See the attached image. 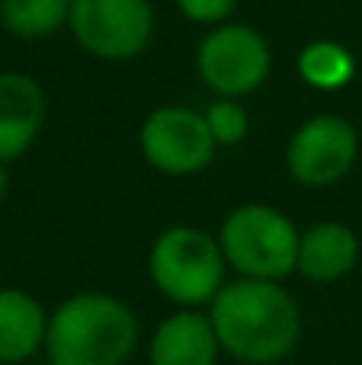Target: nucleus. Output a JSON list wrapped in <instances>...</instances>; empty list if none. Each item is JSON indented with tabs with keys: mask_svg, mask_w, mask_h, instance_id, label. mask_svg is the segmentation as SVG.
Segmentation results:
<instances>
[{
	"mask_svg": "<svg viewBox=\"0 0 362 365\" xmlns=\"http://www.w3.org/2000/svg\"><path fill=\"white\" fill-rule=\"evenodd\" d=\"M299 74L314 90H343L356 77V58L331 38L308 42L299 55Z\"/></svg>",
	"mask_w": 362,
	"mask_h": 365,
	"instance_id": "obj_14",
	"label": "nucleus"
},
{
	"mask_svg": "<svg viewBox=\"0 0 362 365\" xmlns=\"http://www.w3.org/2000/svg\"><path fill=\"white\" fill-rule=\"evenodd\" d=\"M273 68L267 38L241 23H222L199 42L196 71L212 93L224 100L254 93Z\"/></svg>",
	"mask_w": 362,
	"mask_h": 365,
	"instance_id": "obj_5",
	"label": "nucleus"
},
{
	"mask_svg": "<svg viewBox=\"0 0 362 365\" xmlns=\"http://www.w3.org/2000/svg\"><path fill=\"white\" fill-rule=\"evenodd\" d=\"M68 26L87 55L128 61L151 42L154 10L148 0H74Z\"/></svg>",
	"mask_w": 362,
	"mask_h": 365,
	"instance_id": "obj_6",
	"label": "nucleus"
},
{
	"mask_svg": "<svg viewBox=\"0 0 362 365\" xmlns=\"http://www.w3.org/2000/svg\"><path fill=\"white\" fill-rule=\"evenodd\" d=\"M202 115H205V122H209V132H212V138H215L218 148L241 145L250 132V115L237 100H224L222 96V100L212 103Z\"/></svg>",
	"mask_w": 362,
	"mask_h": 365,
	"instance_id": "obj_15",
	"label": "nucleus"
},
{
	"mask_svg": "<svg viewBox=\"0 0 362 365\" xmlns=\"http://www.w3.org/2000/svg\"><path fill=\"white\" fill-rule=\"evenodd\" d=\"M145 160L167 177H192L215 160V138L202 113L186 106H160L145 119L138 135Z\"/></svg>",
	"mask_w": 362,
	"mask_h": 365,
	"instance_id": "obj_8",
	"label": "nucleus"
},
{
	"mask_svg": "<svg viewBox=\"0 0 362 365\" xmlns=\"http://www.w3.org/2000/svg\"><path fill=\"white\" fill-rule=\"evenodd\" d=\"M299 240L301 231L295 221L263 202L237 205L218 231L228 269H234L241 279H267V282H282L295 272Z\"/></svg>",
	"mask_w": 362,
	"mask_h": 365,
	"instance_id": "obj_4",
	"label": "nucleus"
},
{
	"mask_svg": "<svg viewBox=\"0 0 362 365\" xmlns=\"http://www.w3.org/2000/svg\"><path fill=\"white\" fill-rule=\"evenodd\" d=\"M6 186H10V180H6V170H4V164H0V205H4V199H6Z\"/></svg>",
	"mask_w": 362,
	"mask_h": 365,
	"instance_id": "obj_17",
	"label": "nucleus"
},
{
	"mask_svg": "<svg viewBox=\"0 0 362 365\" xmlns=\"http://www.w3.org/2000/svg\"><path fill=\"white\" fill-rule=\"evenodd\" d=\"M359 263V237L343 221H318L299 240V266L295 272L308 282L331 285L346 279Z\"/></svg>",
	"mask_w": 362,
	"mask_h": 365,
	"instance_id": "obj_11",
	"label": "nucleus"
},
{
	"mask_svg": "<svg viewBox=\"0 0 362 365\" xmlns=\"http://www.w3.org/2000/svg\"><path fill=\"white\" fill-rule=\"evenodd\" d=\"M148 276L177 308L202 311L228 282V259L218 237L192 225H173L154 237L148 250Z\"/></svg>",
	"mask_w": 362,
	"mask_h": 365,
	"instance_id": "obj_3",
	"label": "nucleus"
},
{
	"mask_svg": "<svg viewBox=\"0 0 362 365\" xmlns=\"http://www.w3.org/2000/svg\"><path fill=\"white\" fill-rule=\"evenodd\" d=\"M48 311L23 289H0V362L16 365L45 353Z\"/></svg>",
	"mask_w": 362,
	"mask_h": 365,
	"instance_id": "obj_12",
	"label": "nucleus"
},
{
	"mask_svg": "<svg viewBox=\"0 0 362 365\" xmlns=\"http://www.w3.org/2000/svg\"><path fill=\"white\" fill-rule=\"evenodd\" d=\"M180 13H183L190 23H199V26H222L224 19L234 13L237 0H177Z\"/></svg>",
	"mask_w": 362,
	"mask_h": 365,
	"instance_id": "obj_16",
	"label": "nucleus"
},
{
	"mask_svg": "<svg viewBox=\"0 0 362 365\" xmlns=\"http://www.w3.org/2000/svg\"><path fill=\"white\" fill-rule=\"evenodd\" d=\"M222 353L244 365H273L295 353L301 340L299 302L267 279H231L209 304Z\"/></svg>",
	"mask_w": 362,
	"mask_h": 365,
	"instance_id": "obj_1",
	"label": "nucleus"
},
{
	"mask_svg": "<svg viewBox=\"0 0 362 365\" xmlns=\"http://www.w3.org/2000/svg\"><path fill=\"white\" fill-rule=\"evenodd\" d=\"M48 115V103L29 74L0 71V164L23 158L38 138Z\"/></svg>",
	"mask_w": 362,
	"mask_h": 365,
	"instance_id": "obj_9",
	"label": "nucleus"
},
{
	"mask_svg": "<svg viewBox=\"0 0 362 365\" xmlns=\"http://www.w3.org/2000/svg\"><path fill=\"white\" fill-rule=\"evenodd\" d=\"M74 0H0V23L19 38H45L71 23Z\"/></svg>",
	"mask_w": 362,
	"mask_h": 365,
	"instance_id": "obj_13",
	"label": "nucleus"
},
{
	"mask_svg": "<svg viewBox=\"0 0 362 365\" xmlns=\"http://www.w3.org/2000/svg\"><path fill=\"white\" fill-rule=\"evenodd\" d=\"M359 158V135L350 119L321 113L305 119L286 148L289 177L301 186L324 189L353 170Z\"/></svg>",
	"mask_w": 362,
	"mask_h": 365,
	"instance_id": "obj_7",
	"label": "nucleus"
},
{
	"mask_svg": "<svg viewBox=\"0 0 362 365\" xmlns=\"http://www.w3.org/2000/svg\"><path fill=\"white\" fill-rule=\"evenodd\" d=\"M222 343L215 336L209 311L177 308L154 327L148 343L151 365H215Z\"/></svg>",
	"mask_w": 362,
	"mask_h": 365,
	"instance_id": "obj_10",
	"label": "nucleus"
},
{
	"mask_svg": "<svg viewBox=\"0 0 362 365\" xmlns=\"http://www.w3.org/2000/svg\"><path fill=\"white\" fill-rule=\"evenodd\" d=\"M138 346V317L109 292H77L48 314V365H125Z\"/></svg>",
	"mask_w": 362,
	"mask_h": 365,
	"instance_id": "obj_2",
	"label": "nucleus"
}]
</instances>
